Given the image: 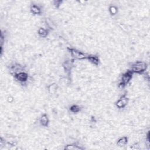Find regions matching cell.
<instances>
[{"instance_id":"6da1fadb","label":"cell","mask_w":150,"mask_h":150,"mask_svg":"<svg viewBox=\"0 0 150 150\" xmlns=\"http://www.w3.org/2000/svg\"><path fill=\"white\" fill-rule=\"evenodd\" d=\"M129 67L130 69L129 70H130L133 74H143L147 70L148 64L143 61H136L132 63Z\"/></svg>"},{"instance_id":"7a4b0ae2","label":"cell","mask_w":150,"mask_h":150,"mask_svg":"<svg viewBox=\"0 0 150 150\" xmlns=\"http://www.w3.org/2000/svg\"><path fill=\"white\" fill-rule=\"evenodd\" d=\"M133 74V73L130 70H128L124 72L121 75L120 81L118 84V87L121 88H124L131 80Z\"/></svg>"},{"instance_id":"3957f363","label":"cell","mask_w":150,"mask_h":150,"mask_svg":"<svg viewBox=\"0 0 150 150\" xmlns=\"http://www.w3.org/2000/svg\"><path fill=\"white\" fill-rule=\"evenodd\" d=\"M67 49L74 60H84L86 59L88 55V54L73 47H67Z\"/></svg>"},{"instance_id":"277c9868","label":"cell","mask_w":150,"mask_h":150,"mask_svg":"<svg viewBox=\"0 0 150 150\" xmlns=\"http://www.w3.org/2000/svg\"><path fill=\"white\" fill-rule=\"evenodd\" d=\"M8 69L10 74L12 76H13L15 74L18 73L19 72L25 71V67H23V66L16 62H13L11 63L9 65Z\"/></svg>"},{"instance_id":"5b68a950","label":"cell","mask_w":150,"mask_h":150,"mask_svg":"<svg viewBox=\"0 0 150 150\" xmlns=\"http://www.w3.org/2000/svg\"><path fill=\"white\" fill-rule=\"evenodd\" d=\"M128 100H129V99L127 96V94L124 93V94L121 96L120 98L115 102V106L118 109L124 108L127 105Z\"/></svg>"},{"instance_id":"8992f818","label":"cell","mask_w":150,"mask_h":150,"mask_svg":"<svg viewBox=\"0 0 150 150\" xmlns=\"http://www.w3.org/2000/svg\"><path fill=\"white\" fill-rule=\"evenodd\" d=\"M13 76L14 77L15 79H16L20 83H26L28 81L29 77L28 74L25 71L16 73Z\"/></svg>"},{"instance_id":"52a82bcc","label":"cell","mask_w":150,"mask_h":150,"mask_svg":"<svg viewBox=\"0 0 150 150\" xmlns=\"http://www.w3.org/2000/svg\"><path fill=\"white\" fill-rule=\"evenodd\" d=\"M73 60L74 59H67L62 64L63 67L64 69V70L66 73L68 74V76L70 75L71 71L73 67Z\"/></svg>"},{"instance_id":"ba28073f","label":"cell","mask_w":150,"mask_h":150,"mask_svg":"<svg viewBox=\"0 0 150 150\" xmlns=\"http://www.w3.org/2000/svg\"><path fill=\"white\" fill-rule=\"evenodd\" d=\"M86 60L95 66H98L100 62L99 57L96 54H88L87 56Z\"/></svg>"},{"instance_id":"9c48e42d","label":"cell","mask_w":150,"mask_h":150,"mask_svg":"<svg viewBox=\"0 0 150 150\" xmlns=\"http://www.w3.org/2000/svg\"><path fill=\"white\" fill-rule=\"evenodd\" d=\"M30 12L35 15H40L42 14V11L40 7L36 4H32L30 6Z\"/></svg>"},{"instance_id":"30bf717a","label":"cell","mask_w":150,"mask_h":150,"mask_svg":"<svg viewBox=\"0 0 150 150\" xmlns=\"http://www.w3.org/2000/svg\"><path fill=\"white\" fill-rule=\"evenodd\" d=\"M39 122L40 125L45 127H47L49 126V119L48 117V115L47 114L44 113L41 115L40 119H39Z\"/></svg>"},{"instance_id":"8fae6325","label":"cell","mask_w":150,"mask_h":150,"mask_svg":"<svg viewBox=\"0 0 150 150\" xmlns=\"http://www.w3.org/2000/svg\"><path fill=\"white\" fill-rule=\"evenodd\" d=\"M128 141V137H127L125 136H123V137L119 138L117 139L116 144H117V146H118L120 147H122V146H125L127 144Z\"/></svg>"},{"instance_id":"7c38bea8","label":"cell","mask_w":150,"mask_h":150,"mask_svg":"<svg viewBox=\"0 0 150 150\" xmlns=\"http://www.w3.org/2000/svg\"><path fill=\"white\" fill-rule=\"evenodd\" d=\"M84 148L76 144H71L66 145L64 147V149H68V150H79V149H84Z\"/></svg>"},{"instance_id":"4fadbf2b","label":"cell","mask_w":150,"mask_h":150,"mask_svg":"<svg viewBox=\"0 0 150 150\" xmlns=\"http://www.w3.org/2000/svg\"><path fill=\"white\" fill-rule=\"evenodd\" d=\"M38 34L40 38H46L49 34V30L47 29L40 27L38 30Z\"/></svg>"},{"instance_id":"5bb4252c","label":"cell","mask_w":150,"mask_h":150,"mask_svg":"<svg viewBox=\"0 0 150 150\" xmlns=\"http://www.w3.org/2000/svg\"><path fill=\"white\" fill-rule=\"evenodd\" d=\"M70 111L74 114H76L81 111V107L77 104H73L70 107Z\"/></svg>"},{"instance_id":"9a60e30c","label":"cell","mask_w":150,"mask_h":150,"mask_svg":"<svg viewBox=\"0 0 150 150\" xmlns=\"http://www.w3.org/2000/svg\"><path fill=\"white\" fill-rule=\"evenodd\" d=\"M108 11H109V12L110 13L111 15H115L117 12H118V8L117 6H116L115 5H111L109 6V8H108Z\"/></svg>"},{"instance_id":"2e32d148","label":"cell","mask_w":150,"mask_h":150,"mask_svg":"<svg viewBox=\"0 0 150 150\" xmlns=\"http://www.w3.org/2000/svg\"><path fill=\"white\" fill-rule=\"evenodd\" d=\"M48 90L50 93H53L56 90V85L55 84H51L48 87Z\"/></svg>"},{"instance_id":"e0dca14e","label":"cell","mask_w":150,"mask_h":150,"mask_svg":"<svg viewBox=\"0 0 150 150\" xmlns=\"http://www.w3.org/2000/svg\"><path fill=\"white\" fill-rule=\"evenodd\" d=\"M62 2H63L62 1H53V5L55 6V8H59Z\"/></svg>"}]
</instances>
